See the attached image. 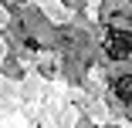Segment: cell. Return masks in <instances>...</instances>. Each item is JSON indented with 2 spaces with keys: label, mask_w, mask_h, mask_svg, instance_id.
Segmentation results:
<instances>
[{
  "label": "cell",
  "mask_w": 132,
  "mask_h": 128,
  "mask_svg": "<svg viewBox=\"0 0 132 128\" xmlns=\"http://www.w3.org/2000/svg\"><path fill=\"white\" fill-rule=\"evenodd\" d=\"M109 57H115V61L132 57V37L129 34H112L109 37Z\"/></svg>",
  "instance_id": "1"
},
{
  "label": "cell",
  "mask_w": 132,
  "mask_h": 128,
  "mask_svg": "<svg viewBox=\"0 0 132 128\" xmlns=\"http://www.w3.org/2000/svg\"><path fill=\"white\" fill-rule=\"evenodd\" d=\"M115 94L125 101V105H132V74H125V78L115 81Z\"/></svg>",
  "instance_id": "2"
}]
</instances>
